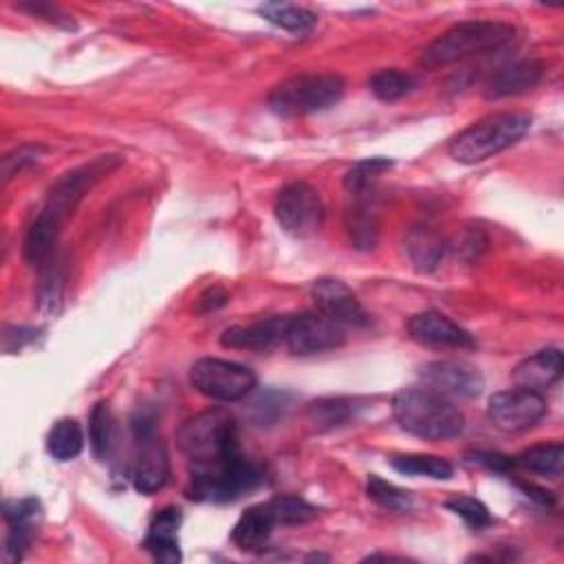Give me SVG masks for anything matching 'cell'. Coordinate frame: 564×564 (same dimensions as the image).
<instances>
[{
	"mask_svg": "<svg viewBox=\"0 0 564 564\" xmlns=\"http://www.w3.org/2000/svg\"><path fill=\"white\" fill-rule=\"evenodd\" d=\"M176 441L187 458V498L229 502L264 480L260 465L249 460L238 441V427L227 410L212 408L187 419Z\"/></svg>",
	"mask_w": 564,
	"mask_h": 564,
	"instance_id": "1",
	"label": "cell"
},
{
	"mask_svg": "<svg viewBox=\"0 0 564 564\" xmlns=\"http://www.w3.org/2000/svg\"><path fill=\"white\" fill-rule=\"evenodd\" d=\"M392 416L401 430L425 441L456 438L465 430L463 412L430 388H403L392 397Z\"/></svg>",
	"mask_w": 564,
	"mask_h": 564,
	"instance_id": "2",
	"label": "cell"
},
{
	"mask_svg": "<svg viewBox=\"0 0 564 564\" xmlns=\"http://www.w3.org/2000/svg\"><path fill=\"white\" fill-rule=\"evenodd\" d=\"M516 35V29L507 22L498 20H465L447 31H443L436 40H432L423 53L421 64L425 68L449 66L474 55H485L502 48Z\"/></svg>",
	"mask_w": 564,
	"mask_h": 564,
	"instance_id": "3",
	"label": "cell"
},
{
	"mask_svg": "<svg viewBox=\"0 0 564 564\" xmlns=\"http://www.w3.org/2000/svg\"><path fill=\"white\" fill-rule=\"evenodd\" d=\"M531 115L518 110L491 112L449 141V156L458 163L474 165L518 143L531 128Z\"/></svg>",
	"mask_w": 564,
	"mask_h": 564,
	"instance_id": "4",
	"label": "cell"
},
{
	"mask_svg": "<svg viewBox=\"0 0 564 564\" xmlns=\"http://www.w3.org/2000/svg\"><path fill=\"white\" fill-rule=\"evenodd\" d=\"M344 95V79L333 73H302L278 84L269 108L284 119L306 117L335 106Z\"/></svg>",
	"mask_w": 564,
	"mask_h": 564,
	"instance_id": "5",
	"label": "cell"
},
{
	"mask_svg": "<svg viewBox=\"0 0 564 564\" xmlns=\"http://www.w3.org/2000/svg\"><path fill=\"white\" fill-rule=\"evenodd\" d=\"M256 372L238 361L203 357L189 368V383L212 401H240L256 388Z\"/></svg>",
	"mask_w": 564,
	"mask_h": 564,
	"instance_id": "6",
	"label": "cell"
},
{
	"mask_svg": "<svg viewBox=\"0 0 564 564\" xmlns=\"http://www.w3.org/2000/svg\"><path fill=\"white\" fill-rule=\"evenodd\" d=\"M134 430V458H132V485L141 494H154L170 480V456L167 447L156 432L152 416H137L132 421Z\"/></svg>",
	"mask_w": 564,
	"mask_h": 564,
	"instance_id": "7",
	"label": "cell"
},
{
	"mask_svg": "<svg viewBox=\"0 0 564 564\" xmlns=\"http://www.w3.org/2000/svg\"><path fill=\"white\" fill-rule=\"evenodd\" d=\"M273 214L289 236L308 238L315 236L324 223V203L313 185L295 181L278 192Z\"/></svg>",
	"mask_w": 564,
	"mask_h": 564,
	"instance_id": "8",
	"label": "cell"
},
{
	"mask_svg": "<svg viewBox=\"0 0 564 564\" xmlns=\"http://www.w3.org/2000/svg\"><path fill=\"white\" fill-rule=\"evenodd\" d=\"M546 414V399L542 392L529 388H509L489 397L487 416L505 432H522L533 427Z\"/></svg>",
	"mask_w": 564,
	"mask_h": 564,
	"instance_id": "9",
	"label": "cell"
},
{
	"mask_svg": "<svg viewBox=\"0 0 564 564\" xmlns=\"http://www.w3.org/2000/svg\"><path fill=\"white\" fill-rule=\"evenodd\" d=\"M121 163L119 156H99L82 167H75L70 172H66L62 178L55 181V185L51 187L46 203H44V212L55 216L59 223L75 209V205L82 200V196L108 172H112L117 165Z\"/></svg>",
	"mask_w": 564,
	"mask_h": 564,
	"instance_id": "10",
	"label": "cell"
},
{
	"mask_svg": "<svg viewBox=\"0 0 564 564\" xmlns=\"http://www.w3.org/2000/svg\"><path fill=\"white\" fill-rule=\"evenodd\" d=\"M346 341L344 326L330 322L322 313L289 315L284 346L300 357L335 350Z\"/></svg>",
	"mask_w": 564,
	"mask_h": 564,
	"instance_id": "11",
	"label": "cell"
},
{
	"mask_svg": "<svg viewBox=\"0 0 564 564\" xmlns=\"http://www.w3.org/2000/svg\"><path fill=\"white\" fill-rule=\"evenodd\" d=\"M311 297L317 313L339 326H368L370 315L357 295L337 278H317L311 284Z\"/></svg>",
	"mask_w": 564,
	"mask_h": 564,
	"instance_id": "12",
	"label": "cell"
},
{
	"mask_svg": "<svg viewBox=\"0 0 564 564\" xmlns=\"http://www.w3.org/2000/svg\"><path fill=\"white\" fill-rule=\"evenodd\" d=\"M421 379L425 386L443 397H478L482 392V375L478 368L465 364V361H454V359H438L430 361L421 368Z\"/></svg>",
	"mask_w": 564,
	"mask_h": 564,
	"instance_id": "13",
	"label": "cell"
},
{
	"mask_svg": "<svg viewBox=\"0 0 564 564\" xmlns=\"http://www.w3.org/2000/svg\"><path fill=\"white\" fill-rule=\"evenodd\" d=\"M4 520H7V538L2 549L4 562H18L26 553L42 520V505L37 498H13L4 500Z\"/></svg>",
	"mask_w": 564,
	"mask_h": 564,
	"instance_id": "14",
	"label": "cell"
},
{
	"mask_svg": "<svg viewBox=\"0 0 564 564\" xmlns=\"http://www.w3.org/2000/svg\"><path fill=\"white\" fill-rule=\"evenodd\" d=\"M408 335L421 346L430 348H452V350H467L476 346L471 333L463 326L452 322L447 315L438 311H423L410 317Z\"/></svg>",
	"mask_w": 564,
	"mask_h": 564,
	"instance_id": "15",
	"label": "cell"
},
{
	"mask_svg": "<svg viewBox=\"0 0 564 564\" xmlns=\"http://www.w3.org/2000/svg\"><path fill=\"white\" fill-rule=\"evenodd\" d=\"M289 315H271L267 319H258L251 324L229 326L220 335V344L234 350H253L267 352L273 350L278 344H284Z\"/></svg>",
	"mask_w": 564,
	"mask_h": 564,
	"instance_id": "16",
	"label": "cell"
},
{
	"mask_svg": "<svg viewBox=\"0 0 564 564\" xmlns=\"http://www.w3.org/2000/svg\"><path fill=\"white\" fill-rule=\"evenodd\" d=\"M183 522V513L178 507H163L159 509L148 527V533L143 538L145 551L156 560L165 564L181 562V546H178V529Z\"/></svg>",
	"mask_w": 564,
	"mask_h": 564,
	"instance_id": "17",
	"label": "cell"
},
{
	"mask_svg": "<svg viewBox=\"0 0 564 564\" xmlns=\"http://www.w3.org/2000/svg\"><path fill=\"white\" fill-rule=\"evenodd\" d=\"M511 377L516 386L529 388L535 392H544L562 377V352L560 348H542L531 357L522 359L513 370Z\"/></svg>",
	"mask_w": 564,
	"mask_h": 564,
	"instance_id": "18",
	"label": "cell"
},
{
	"mask_svg": "<svg viewBox=\"0 0 564 564\" xmlns=\"http://www.w3.org/2000/svg\"><path fill=\"white\" fill-rule=\"evenodd\" d=\"M59 227H62V223L55 216L46 214L44 209H40V214L31 220V225L24 234V242H22L24 260L31 267L42 271L44 267H48L55 260Z\"/></svg>",
	"mask_w": 564,
	"mask_h": 564,
	"instance_id": "19",
	"label": "cell"
},
{
	"mask_svg": "<svg viewBox=\"0 0 564 564\" xmlns=\"http://www.w3.org/2000/svg\"><path fill=\"white\" fill-rule=\"evenodd\" d=\"M542 62L538 59H520L511 66L500 68L487 84L485 95L487 99H500L509 95H522L533 90L542 79Z\"/></svg>",
	"mask_w": 564,
	"mask_h": 564,
	"instance_id": "20",
	"label": "cell"
},
{
	"mask_svg": "<svg viewBox=\"0 0 564 564\" xmlns=\"http://www.w3.org/2000/svg\"><path fill=\"white\" fill-rule=\"evenodd\" d=\"M275 524L278 522H275V516H273L269 502L251 505L236 520L231 540L242 551H260L269 542Z\"/></svg>",
	"mask_w": 564,
	"mask_h": 564,
	"instance_id": "21",
	"label": "cell"
},
{
	"mask_svg": "<svg viewBox=\"0 0 564 564\" xmlns=\"http://www.w3.org/2000/svg\"><path fill=\"white\" fill-rule=\"evenodd\" d=\"M403 247L412 267L421 273L434 271L445 256V240L436 229L427 225H414L412 229H408Z\"/></svg>",
	"mask_w": 564,
	"mask_h": 564,
	"instance_id": "22",
	"label": "cell"
},
{
	"mask_svg": "<svg viewBox=\"0 0 564 564\" xmlns=\"http://www.w3.org/2000/svg\"><path fill=\"white\" fill-rule=\"evenodd\" d=\"M344 227L350 245L359 251H370L379 240V218L366 198H357L344 216Z\"/></svg>",
	"mask_w": 564,
	"mask_h": 564,
	"instance_id": "23",
	"label": "cell"
},
{
	"mask_svg": "<svg viewBox=\"0 0 564 564\" xmlns=\"http://www.w3.org/2000/svg\"><path fill=\"white\" fill-rule=\"evenodd\" d=\"M511 465L531 474H542V476H553L557 478L564 467V445L560 441L553 443H538L520 454L511 456Z\"/></svg>",
	"mask_w": 564,
	"mask_h": 564,
	"instance_id": "24",
	"label": "cell"
},
{
	"mask_svg": "<svg viewBox=\"0 0 564 564\" xmlns=\"http://www.w3.org/2000/svg\"><path fill=\"white\" fill-rule=\"evenodd\" d=\"M90 449L97 460H108L117 445V421L108 401H97L88 419Z\"/></svg>",
	"mask_w": 564,
	"mask_h": 564,
	"instance_id": "25",
	"label": "cell"
},
{
	"mask_svg": "<svg viewBox=\"0 0 564 564\" xmlns=\"http://www.w3.org/2000/svg\"><path fill=\"white\" fill-rule=\"evenodd\" d=\"M258 13L273 26L289 33H308L317 22V15L311 9L289 2H264L258 7Z\"/></svg>",
	"mask_w": 564,
	"mask_h": 564,
	"instance_id": "26",
	"label": "cell"
},
{
	"mask_svg": "<svg viewBox=\"0 0 564 564\" xmlns=\"http://www.w3.org/2000/svg\"><path fill=\"white\" fill-rule=\"evenodd\" d=\"M84 449V432L75 419H59L53 423L46 436V452L55 460H73Z\"/></svg>",
	"mask_w": 564,
	"mask_h": 564,
	"instance_id": "27",
	"label": "cell"
},
{
	"mask_svg": "<svg viewBox=\"0 0 564 564\" xmlns=\"http://www.w3.org/2000/svg\"><path fill=\"white\" fill-rule=\"evenodd\" d=\"M357 399H346V397H330V399H319L308 405V419L315 423L317 430H333L350 419H355L359 410Z\"/></svg>",
	"mask_w": 564,
	"mask_h": 564,
	"instance_id": "28",
	"label": "cell"
},
{
	"mask_svg": "<svg viewBox=\"0 0 564 564\" xmlns=\"http://www.w3.org/2000/svg\"><path fill=\"white\" fill-rule=\"evenodd\" d=\"M390 465L405 476H427L434 480H447L454 474V467L441 458V456H432V454H401V456H392Z\"/></svg>",
	"mask_w": 564,
	"mask_h": 564,
	"instance_id": "29",
	"label": "cell"
},
{
	"mask_svg": "<svg viewBox=\"0 0 564 564\" xmlns=\"http://www.w3.org/2000/svg\"><path fill=\"white\" fill-rule=\"evenodd\" d=\"M370 93L379 99V101H386V104H392V101H399L403 99L405 95H410L416 86V79L414 75L405 73V70H399V68H383V70H377L370 82Z\"/></svg>",
	"mask_w": 564,
	"mask_h": 564,
	"instance_id": "30",
	"label": "cell"
},
{
	"mask_svg": "<svg viewBox=\"0 0 564 564\" xmlns=\"http://www.w3.org/2000/svg\"><path fill=\"white\" fill-rule=\"evenodd\" d=\"M392 165L390 159L383 156H372V159H364L359 163H355L346 176H344V187L355 196V198H364L368 194V189L372 187V183L379 178V174H383L388 167Z\"/></svg>",
	"mask_w": 564,
	"mask_h": 564,
	"instance_id": "31",
	"label": "cell"
},
{
	"mask_svg": "<svg viewBox=\"0 0 564 564\" xmlns=\"http://www.w3.org/2000/svg\"><path fill=\"white\" fill-rule=\"evenodd\" d=\"M366 494L372 502H377L379 507L388 509V511H410L412 509V494L383 480L377 474L368 476L366 482Z\"/></svg>",
	"mask_w": 564,
	"mask_h": 564,
	"instance_id": "32",
	"label": "cell"
},
{
	"mask_svg": "<svg viewBox=\"0 0 564 564\" xmlns=\"http://www.w3.org/2000/svg\"><path fill=\"white\" fill-rule=\"evenodd\" d=\"M269 507H271L278 524H304V522H311L313 518H317V507L300 496H293V494L271 498Z\"/></svg>",
	"mask_w": 564,
	"mask_h": 564,
	"instance_id": "33",
	"label": "cell"
},
{
	"mask_svg": "<svg viewBox=\"0 0 564 564\" xmlns=\"http://www.w3.org/2000/svg\"><path fill=\"white\" fill-rule=\"evenodd\" d=\"M445 507L452 513L460 516L467 522V527H471L474 531H482V529L491 527V522H494V516L489 513L487 505L480 502L478 498H471V496H465V494L452 496L449 500H445Z\"/></svg>",
	"mask_w": 564,
	"mask_h": 564,
	"instance_id": "34",
	"label": "cell"
},
{
	"mask_svg": "<svg viewBox=\"0 0 564 564\" xmlns=\"http://www.w3.org/2000/svg\"><path fill=\"white\" fill-rule=\"evenodd\" d=\"M55 264L57 260H53L48 267L42 269V282L37 289V304L42 311H48V313H57L62 304V289H64V275Z\"/></svg>",
	"mask_w": 564,
	"mask_h": 564,
	"instance_id": "35",
	"label": "cell"
},
{
	"mask_svg": "<svg viewBox=\"0 0 564 564\" xmlns=\"http://www.w3.org/2000/svg\"><path fill=\"white\" fill-rule=\"evenodd\" d=\"M42 154H44L42 145H20V148H15L13 152H9L2 159V178L9 181L13 174H18L24 167L37 163Z\"/></svg>",
	"mask_w": 564,
	"mask_h": 564,
	"instance_id": "36",
	"label": "cell"
},
{
	"mask_svg": "<svg viewBox=\"0 0 564 564\" xmlns=\"http://www.w3.org/2000/svg\"><path fill=\"white\" fill-rule=\"evenodd\" d=\"M37 328H31V326H7L4 328V350L7 352H18L22 350L26 344H31L35 337H37Z\"/></svg>",
	"mask_w": 564,
	"mask_h": 564,
	"instance_id": "37",
	"label": "cell"
},
{
	"mask_svg": "<svg viewBox=\"0 0 564 564\" xmlns=\"http://www.w3.org/2000/svg\"><path fill=\"white\" fill-rule=\"evenodd\" d=\"M20 9H22V11H29V13H33V15H42V18H46V20H51V22L64 24L66 29H73V26H75L73 20H70L59 7L48 4V2H24V4H20Z\"/></svg>",
	"mask_w": 564,
	"mask_h": 564,
	"instance_id": "38",
	"label": "cell"
},
{
	"mask_svg": "<svg viewBox=\"0 0 564 564\" xmlns=\"http://www.w3.org/2000/svg\"><path fill=\"white\" fill-rule=\"evenodd\" d=\"M225 302H227V293H225L223 289L214 286V289H207V291L198 297V311L207 313V311H214V308L223 306Z\"/></svg>",
	"mask_w": 564,
	"mask_h": 564,
	"instance_id": "39",
	"label": "cell"
},
{
	"mask_svg": "<svg viewBox=\"0 0 564 564\" xmlns=\"http://www.w3.org/2000/svg\"><path fill=\"white\" fill-rule=\"evenodd\" d=\"M520 489H522L529 498H533L535 502H540V505H553V496H551V491H546L544 487H535V485H531V482H520Z\"/></svg>",
	"mask_w": 564,
	"mask_h": 564,
	"instance_id": "40",
	"label": "cell"
}]
</instances>
